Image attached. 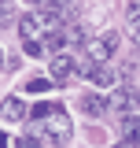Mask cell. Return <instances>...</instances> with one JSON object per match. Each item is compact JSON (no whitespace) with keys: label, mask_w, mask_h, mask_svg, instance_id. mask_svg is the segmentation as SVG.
I'll return each instance as SVG.
<instances>
[{"label":"cell","mask_w":140,"mask_h":148,"mask_svg":"<svg viewBox=\"0 0 140 148\" xmlns=\"http://www.w3.org/2000/svg\"><path fill=\"white\" fill-rule=\"evenodd\" d=\"M59 22L63 18L52 15V11H26L22 15V22H18V34H22V41H33V45H44L52 34H59Z\"/></svg>","instance_id":"cell-1"},{"label":"cell","mask_w":140,"mask_h":148,"mask_svg":"<svg viewBox=\"0 0 140 148\" xmlns=\"http://www.w3.org/2000/svg\"><path fill=\"white\" fill-rule=\"evenodd\" d=\"M70 133H74V122H70L67 111L63 108H44V115H41V137L52 141V145H67Z\"/></svg>","instance_id":"cell-2"},{"label":"cell","mask_w":140,"mask_h":148,"mask_svg":"<svg viewBox=\"0 0 140 148\" xmlns=\"http://www.w3.org/2000/svg\"><path fill=\"white\" fill-rule=\"evenodd\" d=\"M114 52H118V34L114 30H103L88 41V59H96V63H107Z\"/></svg>","instance_id":"cell-3"},{"label":"cell","mask_w":140,"mask_h":148,"mask_svg":"<svg viewBox=\"0 0 140 148\" xmlns=\"http://www.w3.org/2000/svg\"><path fill=\"white\" fill-rule=\"evenodd\" d=\"M107 108H111V115H140V92H125V89H114L111 96H107Z\"/></svg>","instance_id":"cell-4"},{"label":"cell","mask_w":140,"mask_h":148,"mask_svg":"<svg viewBox=\"0 0 140 148\" xmlns=\"http://www.w3.org/2000/svg\"><path fill=\"white\" fill-rule=\"evenodd\" d=\"M74 59H70L67 52H55V56H48V78L52 82H70L74 78Z\"/></svg>","instance_id":"cell-5"},{"label":"cell","mask_w":140,"mask_h":148,"mask_svg":"<svg viewBox=\"0 0 140 148\" xmlns=\"http://www.w3.org/2000/svg\"><path fill=\"white\" fill-rule=\"evenodd\" d=\"M0 119H4V122H22V119H26V100H22V96H7V100L0 104Z\"/></svg>","instance_id":"cell-6"},{"label":"cell","mask_w":140,"mask_h":148,"mask_svg":"<svg viewBox=\"0 0 140 148\" xmlns=\"http://www.w3.org/2000/svg\"><path fill=\"white\" fill-rule=\"evenodd\" d=\"M77 104H81V111H85V115H92V119H100V115H107V111H111V108H107V100H103V96H96V92H85Z\"/></svg>","instance_id":"cell-7"},{"label":"cell","mask_w":140,"mask_h":148,"mask_svg":"<svg viewBox=\"0 0 140 148\" xmlns=\"http://www.w3.org/2000/svg\"><path fill=\"white\" fill-rule=\"evenodd\" d=\"M118 130H122V137H125V141H133V145H140V115H125V119H122V126H118Z\"/></svg>","instance_id":"cell-8"},{"label":"cell","mask_w":140,"mask_h":148,"mask_svg":"<svg viewBox=\"0 0 140 148\" xmlns=\"http://www.w3.org/2000/svg\"><path fill=\"white\" fill-rule=\"evenodd\" d=\"M85 74H88V78H92V82H96V85H114V74L107 71L103 63H92V67H88Z\"/></svg>","instance_id":"cell-9"},{"label":"cell","mask_w":140,"mask_h":148,"mask_svg":"<svg viewBox=\"0 0 140 148\" xmlns=\"http://www.w3.org/2000/svg\"><path fill=\"white\" fill-rule=\"evenodd\" d=\"M15 148H44V145H41V137H33V133H18Z\"/></svg>","instance_id":"cell-10"},{"label":"cell","mask_w":140,"mask_h":148,"mask_svg":"<svg viewBox=\"0 0 140 148\" xmlns=\"http://www.w3.org/2000/svg\"><path fill=\"white\" fill-rule=\"evenodd\" d=\"M48 85H52V78H30L26 82V92H44Z\"/></svg>","instance_id":"cell-11"},{"label":"cell","mask_w":140,"mask_h":148,"mask_svg":"<svg viewBox=\"0 0 140 148\" xmlns=\"http://www.w3.org/2000/svg\"><path fill=\"white\" fill-rule=\"evenodd\" d=\"M129 26H133V30H137V26H140V8H137V4L129 8Z\"/></svg>","instance_id":"cell-12"},{"label":"cell","mask_w":140,"mask_h":148,"mask_svg":"<svg viewBox=\"0 0 140 148\" xmlns=\"http://www.w3.org/2000/svg\"><path fill=\"white\" fill-rule=\"evenodd\" d=\"M111 148H140V145H133V141H125V137H122L118 145H111Z\"/></svg>","instance_id":"cell-13"},{"label":"cell","mask_w":140,"mask_h":148,"mask_svg":"<svg viewBox=\"0 0 140 148\" xmlns=\"http://www.w3.org/2000/svg\"><path fill=\"white\" fill-rule=\"evenodd\" d=\"M133 37H137V45H140V26H137V30H133Z\"/></svg>","instance_id":"cell-14"},{"label":"cell","mask_w":140,"mask_h":148,"mask_svg":"<svg viewBox=\"0 0 140 148\" xmlns=\"http://www.w3.org/2000/svg\"><path fill=\"white\" fill-rule=\"evenodd\" d=\"M0 67H4V52H0Z\"/></svg>","instance_id":"cell-15"},{"label":"cell","mask_w":140,"mask_h":148,"mask_svg":"<svg viewBox=\"0 0 140 148\" xmlns=\"http://www.w3.org/2000/svg\"><path fill=\"white\" fill-rule=\"evenodd\" d=\"M0 148H4V137H0Z\"/></svg>","instance_id":"cell-16"}]
</instances>
